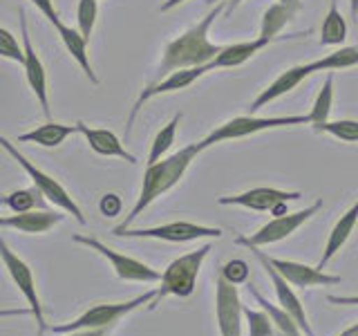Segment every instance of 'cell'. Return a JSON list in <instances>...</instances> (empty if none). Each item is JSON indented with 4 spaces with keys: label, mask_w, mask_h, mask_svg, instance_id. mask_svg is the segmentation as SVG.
<instances>
[{
    "label": "cell",
    "mask_w": 358,
    "mask_h": 336,
    "mask_svg": "<svg viewBox=\"0 0 358 336\" xmlns=\"http://www.w3.org/2000/svg\"><path fill=\"white\" fill-rule=\"evenodd\" d=\"M227 9L224 3L213 5L208 14L201 18L199 22H195L193 27L186 29L184 34H179L177 38H173L171 43L164 48L162 54V63L157 67V74H155V81H162L164 76H168L175 70H184V67H199V65H208L215 56L220 54L222 45L213 43L208 38V31L213 27L215 18Z\"/></svg>",
    "instance_id": "cell-1"
},
{
    "label": "cell",
    "mask_w": 358,
    "mask_h": 336,
    "mask_svg": "<svg viewBox=\"0 0 358 336\" xmlns=\"http://www.w3.org/2000/svg\"><path fill=\"white\" fill-rule=\"evenodd\" d=\"M31 3H34V7H36L45 18L50 20L52 27H56L61 22L59 11H56V7H54V0H31Z\"/></svg>",
    "instance_id": "cell-36"
},
{
    "label": "cell",
    "mask_w": 358,
    "mask_h": 336,
    "mask_svg": "<svg viewBox=\"0 0 358 336\" xmlns=\"http://www.w3.org/2000/svg\"><path fill=\"white\" fill-rule=\"evenodd\" d=\"M318 132H327L331 137L341 139L345 144H358V121L356 119H336L324 121L322 126L316 128Z\"/></svg>",
    "instance_id": "cell-32"
},
{
    "label": "cell",
    "mask_w": 358,
    "mask_h": 336,
    "mask_svg": "<svg viewBox=\"0 0 358 336\" xmlns=\"http://www.w3.org/2000/svg\"><path fill=\"white\" fill-rule=\"evenodd\" d=\"M179 121H182V115H177L166 123V126L155 134L152 146H150V153H148V164H155L166 157V153L173 148L175 137H177V128H179Z\"/></svg>",
    "instance_id": "cell-30"
},
{
    "label": "cell",
    "mask_w": 358,
    "mask_h": 336,
    "mask_svg": "<svg viewBox=\"0 0 358 336\" xmlns=\"http://www.w3.org/2000/svg\"><path fill=\"white\" fill-rule=\"evenodd\" d=\"M273 43V38L257 36L253 41H242L233 45H222L220 54L208 63V70H224V67H238L246 61H251L255 54H260L264 48Z\"/></svg>",
    "instance_id": "cell-19"
},
{
    "label": "cell",
    "mask_w": 358,
    "mask_h": 336,
    "mask_svg": "<svg viewBox=\"0 0 358 336\" xmlns=\"http://www.w3.org/2000/svg\"><path fill=\"white\" fill-rule=\"evenodd\" d=\"M99 18V0H78L76 5V25L81 36L90 43V36H92L94 25Z\"/></svg>",
    "instance_id": "cell-31"
},
{
    "label": "cell",
    "mask_w": 358,
    "mask_h": 336,
    "mask_svg": "<svg viewBox=\"0 0 358 336\" xmlns=\"http://www.w3.org/2000/svg\"><path fill=\"white\" fill-rule=\"evenodd\" d=\"M350 9H352V18H358V0H350Z\"/></svg>",
    "instance_id": "cell-44"
},
{
    "label": "cell",
    "mask_w": 358,
    "mask_h": 336,
    "mask_svg": "<svg viewBox=\"0 0 358 336\" xmlns=\"http://www.w3.org/2000/svg\"><path fill=\"white\" fill-rule=\"evenodd\" d=\"M294 20V14L285 7V5H271L264 14H262V22H260V36H266V38H273L278 41V34L282 31L289 22Z\"/></svg>",
    "instance_id": "cell-29"
},
{
    "label": "cell",
    "mask_w": 358,
    "mask_h": 336,
    "mask_svg": "<svg viewBox=\"0 0 358 336\" xmlns=\"http://www.w3.org/2000/svg\"><path fill=\"white\" fill-rule=\"evenodd\" d=\"M18 16H20V34H22V67H25V76H27V83L31 88L34 97L41 104L43 115L50 119L52 110H50V99H48V72H45V65L41 61V56L36 54L29 38V25H27V14L25 9H18Z\"/></svg>",
    "instance_id": "cell-13"
},
{
    "label": "cell",
    "mask_w": 358,
    "mask_h": 336,
    "mask_svg": "<svg viewBox=\"0 0 358 336\" xmlns=\"http://www.w3.org/2000/svg\"><path fill=\"white\" fill-rule=\"evenodd\" d=\"M206 72H210L208 65L184 67V70H175V72H171L168 76H164L162 81L145 85V90H141V94L137 97V101H134V106L130 110V117L126 121V137H130L132 123H134V119H137V115H139V110L143 108V104H148V101L155 99V97H162V94H168V92H177V90H184L188 85H193L197 78H201Z\"/></svg>",
    "instance_id": "cell-12"
},
{
    "label": "cell",
    "mask_w": 358,
    "mask_h": 336,
    "mask_svg": "<svg viewBox=\"0 0 358 336\" xmlns=\"http://www.w3.org/2000/svg\"><path fill=\"white\" fill-rule=\"evenodd\" d=\"M257 260H260V265L266 269V274H268V278H271V285H273V289H275V296H278V305L282 307L291 318L296 321V325L300 328V332L305 334V336H316V332L311 330V325H309V318H307V312H305V307H302V302H300V298H298V294L294 291V287H291L287 280L280 276L278 272H275V267L268 262V258H266V253H262V246H246Z\"/></svg>",
    "instance_id": "cell-11"
},
{
    "label": "cell",
    "mask_w": 358,
    "mask_h": 336,
    "mask_svg": "<svg viewBox=\"0 0 358 336\" xmlns=\"http://www.w3.org/2000/svg\"><path fill=\"white\" fill-rule=\"evenodd\" d=\"M358 65V45H347L331 54H324L320 59L311 61L313 72H336V70H347V67Z\"/></svg>",
    "instance_id": "cell-25"
},
{
    "label": "cell",
    "mask_w": 358,
    "mask_h": 336,
    "mask_svg": "<svg viewBox=\"0 0 358 336\" xmlns=\"http://www.w3.org/2000/svg\"><path fill=\"white\" fill-rule=\"evenodd\" d=\"M215 314L222 336H242V300L238 285L229 283L222 274L215 283Z\"/></svg>",
    "instance_id": "cell-14"
},
{
    "label": "cell",
    "mask_w": 358,
    "mask_h": 336,
    "mask_svg": "<svg viewBox=\"0 0 358 336\" xmlns=\"http://www.w3.org/2000/svg\"><path fill=\"white\" fill-rule=\"evenodd\" d=\"M0 258H3V265L7 269V274L11 276V280H14V285L18 287L22 298L27 300V307L31 309V316L38 323V336H43L45 314H43V305H41V298H38V287H36V283H34L31 267L9 249L3 238H0Z\"/></svg>",
    "instance_id": "cell-10"
},
{
    "label": "cell",
    "mask_w": 358,
    "mask_h": 336,
    "mask_svg": "<svg viewBox=\"0 0 358 336\" xmlns=\"http://www.w3.org/2000/svg\"><path fill=\"white\" fill-rule=\"evenodd\" d=\"M249 291H251V296L255 298V302L260 305L268 316H271L273 321V328H275V334L273 336H302L300 328L296 325V321L289 316V314L280 307V305H273V302H268L260 291H257L255 285H249Z\"/></svg>",
    "instance_id": "cell-24"
},
{
    "label": "cell",
    "mask_w": 358,
    "mask_h": 336,
    "mask_svg": "<svg viewBox=\"0 0 358 336\" xmlns=\"http://www.w3.org/2000/svg\"><path fill=\"white\" fill-rule=\"evenodd\" d=\"M63 220H65V216L61 211L56 213V211H48V209H38V211L16 213V216L3 218L0 220V227L14 229L20 233H48Z\"/></svg>",
    "instance_id": "cell-20"
},
{
    "label": "cell",
    "mask_w": 358,
    "mask_h": 336,
    "mask_svg": "<svg viewBox=\"0 0 358 336\" xmlns=\"http://www.w3.org/2000/svg\"><path fill=\"white\" fill-rule=\"evenodd\" d=\"M322 204H324L322 200H316L307 209H300L296 213H285V216H275L271 222H266L264 227H260L253 235H249V238H242V235H238L235 242H238L240 246H264V244H273V242H280V240H287L291 233H296L302 224L309 222L313 216H316V213L322 209Z\"/></svg>",
    "instance_id": "cell-7"
},
{
    "label": "cell",
    "mask_w": 358,
    "mask_h": 336,
    "mask_svg": "<svg viewBox=\"0 0 358 336\" xmlns=\"http://www.w3.org/2000/svg\"><path fill=\"white\" fill-rule=\"evenodd\" d=\"M0 220H3V216H0Z\"/></svg>",
    "instance_id": "cell-47"
},
{
    "label": "cell",
    "mask_w": 358,
    "mask_h": 336,
    "mask_svg": "<svg viewBox=\"0 0 358 336\" xmlns=\"http://www.w3.org/2000/svg\"><path fill=\"white\" fill-rule=\"evenodd\" d=\"M302 193L300 190H282V188H273V186H257L251 190H244L238 195H229V197H220L217 204L222 206H244L257 213H271L278 204L282 202H294L300 200Z\"/></svg>",
    "instance_id": "cell-15"
},
{
    "label": "cell",
    "mask_w": 358,
    "mask_h": 336,
    "mask_svg": "<svg viewBox=\"0 0 358 336\" xmlns=\"http://www.w3.org/2000/svg\"><path fill=\"white\" fill-rule=\"evenodd\" d=\"M341 336H358V323H356V325H352L350 330H345Z\"/></svg>",
    "instance_id": "cell-45"
},
{
    "label": "cell",
    "mask_w": 358,
    "mask_h": 336,
    "mask_svg": "<svg viewBox=\"0 0 358 336\" xmlns=\"http://www.w3.org/2000/svg\"><path fill=\"white\" fill-rule=\"evenodd\" d=\"M311 74H316V72H313V67H311V61L309 63H302V65H294V67H289V70L280 72V76H275L273 81L268 83L262 90V92L255 97V101L251 104V110L255 112V110H260V108H264L268 104H273L275 99L289 94L291 90H296Z\"/></svg>",
    "instance_id": "cell-17"
},
{
    "label": "cell",
    "mask_w": 358,
    "mask_h": 336,
    "mask_svg": "<svg viewBox=\"0 0 358 336\" xmlns=\"http://www.w3.org/2000/svg\"><path fill=\"white\" fill-rule=\"evenodd\" d=\"M222 276L227 278L229 283L240 285V283H244L246 278H249V265H246L244 260H231V262L224 265Z\"/></svg>",
    "instance_id": "cell-35"
},
{
    "label": "cell",
    "mask_w": 358,
    "mask_h": 336,
    "mask_svg": "<svg viewBox=\"0 0 358 336\" xmlns=\"http://www.w3.org/2000/svg\"><path fill=\"white\" fill-rule=\"evenodd\" d=\"M117 238H152V240H164V242H193L201 238H220L222 229L217 227H204V224L177 220L159 224V227H145V229H123L115 231Z\"/></svg>",
    "instance_id": "cell-9"
},
{
    "label": "cell",
    "mask_w": 358,
    "mask_h": 336,
    "mask_svg": "<svg viewBox=\"0 0 358 336\" xmlns=\"http://www.w3.org/2000/svg\"><path fill=\"white\" fill-rule=\"evenodd\" d=\"M0 56L9 61H16V63H22V59H25L20 43L16 41L14 34L5 27H0Z\"/></svg>",
    "instance_id": "cell-34"
},
{
    "label": "cell",
    "mask_w": 358,
    "mask_h": 336,
    "mask_svg": "<svg viewBox=\"0 0 358 336\" xmlns=\"http://www.w3.org/2000/svg\"><path fill=\"white\" fill-rule=\"evenodd\" d=\"M31 314L29 307H18V309H0V318H7V316H27Z\"/></svg>",
    "instance_id": "cell-41"
},
{
    "label": "cell",
    "mask_w": 358,
    "mask_h": 336,
    "mask_svg": "<svg viewBox=\"0 0 358 336\" xmlns=\"http://www.w3.org/2000/svg\"><path fill=\"white\" fill-rule=\"evenodd\" d=\"M0 148H3L5 153H9V155H11V160H16V162H18V166L29 175V179L34 182V186H36V188L41 190V193L45 195V200L52 202V204H54V206H59L61 211H65V213H70V216H74V218L78 220V224H85V216H83L81 206L76 204L74 197H72L70 193H67L65 186L59 182V179H54L52 175H48L45 171H41L38 166H34V164L27 160V157L16 148L14 144L3 137V134H0Z\"/></svg>",
    "instance_id": "cell-6"
},
{
    "label": "cell",
    "mask_w": 358,
    "mask_h": 336,
    "mask_svg": "<svg viewBox=\"0 0 358 336\" xmlns=\"http://www.w3.org/2000/svg\"><path fill=\"white\" fill-rule=\"evenodd\" d=\"M56 31H59V36L65 45V50L72 54V59L78 63V67L85 72L87 76V81H92V83H99V76L94 74L92 70V65H90V56H87V41L81 36V31L70 27V25H65V22L61 20L59 25L54 27Z\"/></svg>",
    "instance_id": "cell-23"
},
{
    "label": "cell",
    "mask_w": 358,
    "mask_h": 336,
    "mask_svg": "<svg viewBox=\"0 0 358 336\" xmlns=\"http://www.w3.org/2000/svg\"><path fill=\"white\" fill-rule=\"evenodd\" d=\"M268 262L275 267V272L282 276L291 287L307 289V287H331L341 283V276L327 274L324 269H318V267H309L296 260H280V258H268Z\"/></svg>",
    "instance_id": "cell-16"
},
{
    "label": "cell",
    "mask_w": 358,
    "mask_h": 336,
    "mask_svg": "<svg viewBox=\"0 0 358 336\" xmlns=\"http://www.w3.org/2000/svg\"><path fill=\"white\" fill-rule=\"evenodd\" d=\"M242 314L246 316V323H249V336H273L275 334L273 321L264 309L257 312V309H249L242 305Z\"/></svg>",
    "instance_id": "cell-33"
},
{
    "label": "cell",
    "mask_w": 358,
    "mask_h": 336,
    "mask_svg": "<svg viewBox=\"0 0 358 336\" xmlns=\"http://www.w3.org/2000/svg\"><path fill=\"white\" fill-rule=\"evenodd\" d=\"M199 153H201L199 144H190V146H184L182 150L173 153L171 157H164V160L145 166V173H143V179H141L139 197H137L134 206L130 209L128 216L123 218V222L119 224V227L112 229V233L128 229L130 224L137 220L141 213L152 204L155 200H159L164 193H168V190L175 188L179 182H182V177L186 175V171L190 168V164L195 162V157Z\"/></svg>",
    "instance_id": "cell-2"
},
{
    "label": "cell",
    "mask_w": 358,
    "mask_h": 336,
    "mask_svg": "<svg viewBox=\"0 0 358 336\" xmlns=\"http://www.w3.org/2000/svg\"><path fill=\"white\" fill-rule=\"evenodd\" d=\"M217 3H224V5H227V9H224V11H227V14H231V11H233L235 7H238V5H242L244 0H206V5H208V7L217 5Z\"/></svg>",
    "instance_id": "cell-40"
},
{
    "label": "cell",
    "mask_w": 358,
    "mask_h": 336,
    "mask_svg": "<svg viewBox=\"0 0 358 336\" xmlns=\"http://www.w3.org/2000/svg\"><path fill=\"white\" fill-rule=\"evenodd\" d=\"M61 336H108V330H74Z\"/></svg>",
    "instance_id": "cell-39"
},
{
    "label": "cell",
    "mask_w": 358,
    "mask_h": 336,
    "mask_svg": "<svg viewBox=\"0 0 358 336\" xmlns=\"http://www.w3.org/2000/svg\"><path fill=\"white\" fill-rule=\"evenodd\" d=\"M74 126H76V132L83 134L87 146L96 155H101V157H119V160L128 162V164H137V157L126 150V146L121 144V139L112 130L92 128V126H87V123H83V121L74 123Z\"/></svg>",
    "instance_id": "cell-18"
},
{
    "label": "cell",
    "mask_w": 358,
    "mask_h": 336,
    "mask_svg": "<svg viewBox=\"0 0 358 336\" xmlns=\"http://www.w3.org/2000/svg\"><path fill=\"white\" fill-rule=\"evenodd\" d=\"M345 38H347V20L343 18L338 7L329 5V11L320 27V45H324V48L327 45H343Z\"/></svg>",
    "instance_id": "cell-28"
},
{
    "label": "cell",
    "mask_w": 358,
    "mask_h": 336,
    "mask_svg": "<svg viewBox=\"0 0 358 336\" xmlns=\"http://www.w3.org/2000/svg\"><path fill=\"white\" fill-rule=\"evenodd\" d=\"M74 242L87 246V249H92L96 253H101L106 258V260L112 265L115 269V274L121 278V280H128V283H159L162 274L152 269L150 265H145L141 260L132 255H126V253H119L115 249H110L108 244H103L96 238H90V235H74L72 238Z\"/></svg>",
    "instance_id": "cell-8"
},
{
    "label": "cell",
    "mask_w": 358,
    "mask_h": 336,
    "mask_svg": "<svg viewBox=\"0 0 358 336\" xmlns=\"http://www.w3.org/2000/svg\"><path fill=\"white\" fill-rule=\"evenodd\" d=\"M278 3H280V5H285L294 16L302 9V0H278Z\"/></svg>",
    "instance_id": "cell-42"
},
{
    "label": "cell",
    "mask_w": 358,
    "mask_h": 336,
    "mask_svg": "<svg viewBox=\"0 0 358 336\" xmlns=\"http://www.w3.org/2000/svg\"><path fill=\"white\" fill-rule=\"evenodd\" d=\"M182 3H186V0H166V3H162V11H171V9H175V7H179Z\"/></svg>",
    "instance_id": "cell-43"
},
{
    "label": "cell",
    "mask_w": 358,
    "mask_h": 336,
    "mask_svg": "<svg viewBox=\"0 0 358 336\" xmlns=\"http://www.w3.org/2000/svg\"><path fill=\"white\" fill-rule=\"evenodd\" d=\"M331 305H358V296H327Z\"/></svg>",
    "instance_id": "cell-38"
},
{
    "label": "cell",
    "mask_w": 358,
    "mask_h": 336,
    "mask_svg": "<svg viewBox=\"0 0 358 336\" xmlns=\"http://www.w3.org/2000/svg\"><path fill=\"white\" fill-rule=\"evenodd\" d=\"M356 224H358V200L343 213V216L338 218V222L334 224V229H331L329 238H327V244H324V251L320 255L318 269H324V267H327V262H331V258L343 249L347 240H350V235L354 233Z\"/></svg>",
    "instance_id": "cell-21"
},
{
    "label": "cell",
    "mask_w": 358,
    "mask_h": 336,
    "mask_svg": "<svg viewBox=\"0 0 358 336\" xmlns=\"http://www.w3.org/2000/svg\"><path fill=\"white\" fill-rule=\"evenodd\" d=\"M210 253V244L199 246V249L184 253L175 258V260L166 267V272L159 278V287H157V294L150 300V309L157 307V302L166 296H179V298H188L195 291L197 285V276L199 269L204 265L206 255Z\"/></svg>",
    "instance_id": "cell-3"
},
{
    "label": "cell",
    "mask_w": 358,
    "mask_h": 336,
    "mask_svg": "<svg viewBox=\"0 0 358 336\" xmlns=\"http://www.w3.org/2000/svg\"><path fill=\"white\" fill-rule=\"evenodd\" d=\"M157 291L150 289L145 294H139L130 300H123V302H101V305H92L90 309H85L81 316L70 321V323H63V325H54L52 332L54 334H67V332H74V330H110L115 325L128 316L130 312L139 309L143 305H150V300L155 298Z\"/></svg>",
    "instance_id": "cell-5"
},
{
    "label": "cell",
    "mask_w": 358,
    "mask_h": 336,
    "mask_svg": "<svg viewBox=\"0 0 358 336\" xmlns=\"http://www.w3.org/2000/svg\"><path fill=\"white\" fill-rule=\"evenodd\" d=\"M119 211H121V200H119V195L108 193V195L101 197V213H103V216L115 218Z\"/></svg>",
    "instance_id": "cell-37"
},
{
    "label": "cell",
    "mask_w": 358,
    "mask_h": 336,
    "mask_svg": "<svg viewBox=\"0 0 358 336\" xmlns=\"http://www.w3.org/2000/svg\"><path fill=\"white\" fill-rule=\"evenodd\" d=\"M45 195L36 186H29V188H18V190H11L9 195H5L0 200V204H5L7 209H11L14 213H27V211H38L45 209Z\"/></svg>",
    "instance_id": "cell-27"
},
{
    "label": "cell",
    "mask_w": 358,
    "mask_h": 336,
    "mask_svg": "<svg viewBox=\"0 0 358 336\" xmlns=\"http://www.w3.org/2000/svg\"><path fill=\"white\" fill-rule=\"evenodd\" d=\"M331 108H334V72H327L324 81L320 85V92L313 101V106L309 110V126L316 130L318 126H322L324 121H329L331 115Z\"/></svg>",
    "instance_id": "cell-26"
},
{
    "label": "cell",
    "mask_w": 358,
    "mask_h": 336,
    "mask_svg": "<svg viewBox=\"0 0 358 336\" xmlns=\"http://www.w3.org/2000/svg\"><path fill=\"white\" fill-rule=\"evenodd\" d=\"M329 5H336V0H329Z\"/></svg>",
    "instance_id": "cell-46"
},
{
    "label": "cell",
    "mask_w": 358,
    "mask_h": 336,
    "mask_svg": "<svg viewBox=\"0 0 358 336\" xmlns=\"http://www.w3.org/2000/svg\"><path fill=\"white\" fill-rule=\"evenodd\" d=\"M74 132H76V126H67V123H59V121H45L34 130L18 134V141L38 144L43 148H56V146H61Z\"/></svg>",
    "instance_id": "cell-22"
},
{
    "label": "cell",
    "mask_w": 358,
    "mask_h": 336,
    "mask_svg": "<svg viewBox=\"0 0 358 336\" xmlns=\"http://www.w3.org/2000/svg\"><path fill=\"white\" fill-rule=\"evenodd\" d=\"M289 126H309V117L307 115H289V117H253V115H244V117H235L222 126L213 128L204 139H199V148L204 153L206 148L215 144H224L231 139H244L251 137L257 132H266L273 128H289Z\"/></svg>",
    "instance_id": "cell-4"
}]
</instances>
